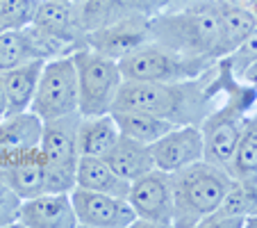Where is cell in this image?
Wrapping results in <instances>:
<instances>
[{
  "instance_id": "cell-27",
  "label": "cell",
  "mask_w": 257,
  "mask_h": 228,
  "mask_svg": "<svg viewBox=\"0 0 257 228\" xmlns=\"http://www.w3.org/2000/svg\"><path fill=\"white\" fill-rule=\"evenodd\" d=\"M241 83H246L248 87H252V89H257V62L252 64L250 68H248L246 73H243V78H241Z\"/></svg>"
},
{
  "instance_id": "cell-1",
  "label": "cell",
  "mask_w": 257,
  "mask_h": 228,
  "mask_svg": "<svg viewBox=\"0 0 257 228\" xmlns=\"http://www.w3.org/2000/svg\"><path fill=\"white\" fill-rule=\"evenodd\" d=\"M218 62L205 73L178 83L123 80L112 110H141L166 119L173 126H200L214 110V73Z\"/></svg>"
},
{
  "instance_id": "cell-2",
  "label": "cell",
  "mask_w": 257,
  "mask_h": 228,
  "mask_svg": "<svg viewBox=\"0 0 257 228\" xmlns=\"http://www.w3.org/2000/svg\"><path fill=\"white\" fill-rule=\"evenodd\" d=\"M151 39L185 55L218 62L221 23L214 0H194L180 12H157L148 16Z\"/></svg>"
},
{
  "instance_id": "cell-26",
  "label": "cell",
  "mask_w": 257,
  "mask_h": 228,
  "mask_svg": "<svg viewBox=\"0 0 257 228\" xmlns=\"http://www.w3.org/2000/svg\"><path fill=\"white\" fill-rule=\"evenodd\" d=\"M21 203H23V199L12 189L5 176L0 174V228H10L19 223Z\"/></svg>"
},
{
  "instance_id": "cell-13",
  "label": "cell",
  "mask_w": 257,
  "mask_h": 228,
  "mask_svg": "<svg viewBox=\"0 0 257 228\" xmlns=\"http://www.w3.org/2000/svg\"><path fill=\"white\" fill-rule=\"evenodd\" d=\"M155 169L166 174L203 160V132L200 126H173L166 135L151 144Z\"/></svg>"
},
{
  "instance_id": "cell-12",
  "label": "cell",
  "mask_w": 257,
  "mask_h": 228,
  "mask_svg": "<svg viewBox=\"0 0 257 228\" xmlns=\"http://www.w3.org/2000/svg\"><path fill=\"white\" fill-rule=\"evenodd\" d=\"M44 121L34 112H19L0 119V167L39 156Z\"/></svg>"
},
{
  "instance_id": "cell-19",
  "label": "cell",
  "mask_w": 257,
  "mask_h": 228,
  "mask_svg": "<svg viewBox=\"0 0 257 228\" xmlns=\"http://www.w3.org/2000/svg\"><path fill=\"white\" fill-rule=\"evenodd\" d=\"M218 10V23H221V44H218V59L228 57L248 34L257 28V21L248 7L230 5L225 0H214Z\"/></svg>"
},
{
  "instance_id": "cell-18",
  "label": "cell",
  "mask_w": 257,
  "mask_h": 228,
  "mask_svg": "<svg viewBox=\"0 0 257 228\" xmlns=\"http://www.w3.org/2000/svg\"><path fill=\"white\" fill-rule=\"evenodd\" d=\"M121 137L112 112L96 117H80L78 123V153L102 158Z\"/></svg>"
},
{
  "instance_id": "cell-9",
  "label": "cell",
  "mask_w": 257,
  "mask_h": 228,
  "mask_svg": "<svg viewBox=\"0 0 257 228\" xmlns=\"http://www.w3.org/2000/svg\"><path fill=\"white\" fill-rule=\"evenodd\" d=\"M127 199L137 210V221L132 228H166L173 226L175 203L173 187H171V174L162 169H153L130 183Z\"/></svg>"
},
{
  "instance_id": "cell-15",
  "label": "cell",
  "mask_w": 257,
  "mask_h": 228,
  "mask_svg": "<svg viewBox=\"0 0 257 228\" xmlns=\"http://www.w3.org/2000/svg\"><path fill=\"white\" fill-rule=\"evenodd\" d=\"M102 160L112 167L121 178H125L127 183H135L137 178H141L144 174L155 169L151 144H144V141L130 139V137H123V135L102 156Z\"/></svg>"
},
{
  "instance_id": "cell-14",
  "label": "cell",
  "mask_w": 257,
  "mask_h": 228,
  "mask_svg": "<svg viewBox=\"0 0 257 228\" xmlns=\"http://www.w3.org/2000/svg\"><path fill=\"white\" fill-rule=\"evenodd\" d=\"M23 228H75L78 217L73 210L71 192H44L23 199L19 223Z\"/></svg>"
},
{
  "instance_id": "cell-20",
  "label": "cell",
  "mask_w": 257,
  "mask_h": 228,
  "mask_svg": "<svg viewBox=\"0 0 257 228\" xmlns=\"http://www.w3.org/2000/svg\"><path fill=\"white\" fill-rule=\"evenodd\" d=\"M112 117L123 137L144 141V144H153V141H157L162 135H166L173 128L171 121L141 110H112Z\"/></svg>"
},
{
  "instance_id": "cell-10",
  "label": "cell",
  "mask_w": 257,
  "mask_h": 228,
  "mask_svg": "<svg viewBox=\"0 0 257 228\" xmlns=\"http://www.w3.org/2000/svg\"><path fill=\"white\" fill-rule=\"evenodd\" d=\"M78 226L84 228H132L137 210L127 196H109L84 187L71 189Z\"/></svg>"
},
{
  "instance_id": "cell-16",
  "label": "cell",
  "mask_w": 257,
  "mask_h": 228,
  "mask_svg": "<svg viewBox=\"0 0 257 228\" xmlns=\"http://www.w3.org/2000/svg\"><path fill=\"white\" fill-rule=\"evenodd\" d=\"M44 62L46 59H30V62L3 73V85H5L7 94V117L30 110L37 85H39Z\"/></svg>"
},
{
  "instance_id": "cell-7",
  "label": "cell",
  "mask_w": 257,
  "mask_h": 228,
  "mask_svg": "<svg viewBox=\"0 0 257 228\" xmlns=\"http://www.w3.org/2000/svg\"><path fill=\"white\" fill-rule=\"evenodd\" d=\"M30 112L41 121H53L78 112V71L73 53L44 62Z\"/></svg>"
},
{
  "instance_id": "cell-22",
  "label": "cell",
  "mask_w": 257,
  "mask_h": 228,
  "mask_svg": "<svg viewBox=\"0 0 257 228\" xmlns=\"http://www.w3.org/2000/svg\"><path fill=\"white\" fill-rule=\"evenodd\" d=\"M0 174L5 176V180L21 199H32V196L46 192V169L39 156L25 162L0 167Z\"/></svg>"
},
{
  "instance_id": "cell-11",
  "label": "cell",
  "mask_w": 257,
  "mask_h": 228,
  "mask_svg": "<svg viewBox=\"0 0 257 228\" xmlns=\"http://www.w3.org/2000/svg\"><path fill=\"white\" fill-rule=\"evenodd\" d=\"M151 39L148 32V16L139 14V12H130L118 19L109 21V23L100 25V28L87 32V46L98 53L107 55L112 59H121L137 46L146 44Z\"/></svg>"
},
{
  "instance_id": "cell-8",
  "label": "cell",
  "mask_w": 257,
  "mask_h": 228,
  "mask_svg": "<svg viewBox=\"0 0 257 228\" xmlns=\"http://www.w3.org/2000/svg\"><path fill=\"white\" fill-rule=\"evenodd\" d=\"M246 107H248V101L237 94L225 105H221V107L216 105L200 121L203 160L221 167L228 174H230V165H232L239 135H241L243 121H246Z\"/></svg>"
},
{
  "instance_id": "cell-25",
  "label": "cell",
  "mask_w": 257,
  "mask_h": 228,
  "mask_svg": "<svg viewBox=\"0 0 257 228\" xmlns=\"http://www.w3.org/2000/svg\"><path fill=\"white\" fill-rule=\"evenodd\" d=\"M221 62L225 64V66L230 68V73H232L234 78L241 83L243 73L248 71V68L252 66V64L257 62V28L252 30L250 34H248L246 39L241 41V44L237 46V48L232 50V53L228 55V57H223Z\"/></svg>"
},
{
  "instance_id": "cell-5",
  "label": "cell",
  "mask_w": 257,
  "mask_h": 228,
  "mask_svg": "<svg viewBox=\"0 0 257 228\" xmlns=\"http://www.w3.org/2000/svg\"><path fill=\"white\" fill-rule=\"evenodd\" d=\"M73 62L78 71V112L82 117L112 112L123 85L118 62L89 46L75 50Z\"/></svg>"
},
{
  "instance_id": "cell-23",
  "label": "cell",
  "mask_w": 257,
  "mask_h": 228,
  "mask_svg": "<svg viewBox=\"0 0 257 228\" xmlns=\"http://www.w3.org/2000/svg\"><path fill=\"white\" fill-rule=\"evenodd\" d=\"M30 59H39L25 30H0V75Z\"/></svg>"
},
{
  "instance_id": "cell-28",
  "label": "cell",
  "mask_w": 257,
  "mask_h": 228,
  "mask_svg": "<svg viewBox=\"0 0 257 228\" xmlns=\"http://www.w3.org/2000/svg\"><path fill=\"white\" fill-rule=\"evenodd\" d=\"M7 117V94H5V85H3V75H0V119Z\"/></svg>"
},
{
  "instance_id": "cell-29",
  "label": "cell",
  "mask_w": 257,
  "mask_h": 228,
  "mask_svg": "<svg viewBox=\"0 0 257 228\" xmlns=\"http://www.w3.org/2000/svg\"><path fill=\"white\" fill-rule=\"evenodd\" d=\"M225 3H230V5H237V7H248V10H250V5L255 3V0H225Z\"/></svg>"
},
{
  "instance_id": "cell-24",
  "label": "cell",
  "mask_w": 257,
  "mask_h": 228,
  "mask_svg": "<svg viewBox=\"0 0 257 228\" xmlns=\"http://www.w3.org/2000/svg\"><path fill=\"white\" fill-rule=\"evenodd\" d=\"M39 0H0V30H25L34 23Z\"/></svg>"
},
{
  "instance_id": "cell-6",
  "label": "cell",
  "mask_w": 257,
  "mask_h": 228,
  "mask_svg": "<svg viewBox=\"0 0 257 228\" xmlns=\"http://www.w3.org/2000/svg\"><path fill=\"white\" fill-rule=\"evenodd\" d=\"M80 112L44 121L39 158L46 169V192H71L78 171V123Z\"/></svg>"
},
{
  "instance_id": "cell-21",
  "label": "cell",
  "mask_w": 257,
  "mask_h": 228,
  "mask_svg": "<svg viewBox=\"0 0 257 228\" xmlns=\"http://www.w3.org/2000/svg\"><path fill=\"white\" fill-rule=\"evenodd\" d=\"M230 176L239 183H257V114L246 117L239 135Z\"/></svg>"
},
{
  "instance_id": "cell-30",
  "label": "cell",
  "mask_w": 257,
  "mask_h": 228,
  "mask_svg": "<svg viewBox=\"0 0 257 228\" xmlns=\"http://www.w3.org/2000/svg\"><path fill=\"white\" fill-rule=\"evenodd\" d=\"M250 12H252V16H255V21H257V0L250 5Z\"/></svg>"
},
{
  "instance_id": "cell-4",
  "label": "cell",
  "mask_w": 257,
  "mask_h": 228,
  "mask_svg": "<svg viewBox=\"0 0 257 228\" xmlns=\"http://www.w3.org/2000/svg\"><path fill=\"white\" fill-rule=\"evenodd\" d=\"M216 59L185 55L169 48L164 44L148 39L137 46L127 55L118 59L123 80H139V83H178V80L196 78L207 68H212Z\"/></svg>"
},
{
  "instance_id": "cell-17",
  "label": "cell",
  "mask_w": 257,
  "mask_h": 228,
  "mask_svg": "<svg viewBox=\"0 0 257 228\" xmlns=\"http://www.w3.org/2000/svg\"><path fill=\"white\" fill-rule=\"evenodd\" d=\"M75 187L93 189L109 196H127L130 183L116 174L102 158L80 156L78 171H75Z\"/></svg>"
},
{
  "instance_id": "cell-3",
  "label": "cell",
  "mask_w": 257,
  "mask_h": 228,
  "mask_svg": "<svg viewBox=\"0 0 257 228\" xmlns=\"http://www.w3.org/2000/svg\"><path fill=\"white\" fill-rule=\"evenodd\" d=\"M232 176L225 169L207 160H198L189 167L171 174L173 187L175 219L173 226L194 228L200 226L218 205L223 203L225 194L232 187Z\"/></svg>"
}]
</instances>
